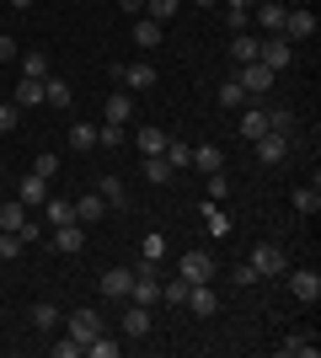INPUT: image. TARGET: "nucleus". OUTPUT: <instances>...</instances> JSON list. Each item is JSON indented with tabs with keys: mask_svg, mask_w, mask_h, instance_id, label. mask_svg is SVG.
<instances>
[{
	"mask_svg": "<svg viewBox=\"0 0 321 358\" xmlns=\"http://www.w3.org/2000/svg\"><path fill=\"white\" fill-rule=\"evenodd\" d=\"M252 268H257V278H284V268H290V257L278 252V246H268V241H257L252 246V257H246Z\"/></svg>",
	"mask_w": 321,
	"mask_h": 358,
	"instance_id": "f257e3e1",
	"label": "nucleus"
},
{
	"mask_svg": "<svg viewBox=\"0 0 321 358\" xmlns=\"http://www.w3.org/2000/svg\"><path fill=\"white\" fill-rule=\"evenodd\" d=\"M236 86L246 91V102H257V96H268V86H273V70L262 59H252V64H241V75H236Z\"/></svg>",
	"mask_w": 321,
	"mask_h": 358,
	"instance_id": "f03ea898",
	"label": "nucleus"
},
{
	"mask_svg": "<svg viewBox=\"0 0 321 358\" xmlns=\"http://www.w3.org/2000/svg\"><path fill=\"white\" fill-rule=\"evenodd\" d=\"M284 278H290V294L300 305H316L321 299V273L316 268H284Z\"/></svg>",
	"mask_w": 321,
	"mask_h": 358,
	"instance_id": "7ed1b4c3",
	"label": "nucleus"
},
{
	"mask_svg": "<svg viewBox=\"0 0 321 358\" xmlns=\"http://www.w3.org/2000/svg\"><path fill=\"white\" fill-rule=\"evenodd\" d=\"M177 278H183V284H214V257L209 252H187L183 262H177Z\"/></svg>",
	"mask_w": 321,
	"mask_h": 358,
	"instance_id": "20e7f679",
	"label": "nucleus"
},
{
	"mask_svg": "<svg viewBox=\"0 0 321 358\" xmlns=\"http://www.w3.org/2000/svg\"><path fill=\"white\" fill-rule=\"evenodd\" d=\"M257 59L278 75V70H290V64H294V43H284V38H262V43H257Z\"/></svg>",
	"mask_w": 321,
	"mask_h": 358,
	"instance_id": "39448f33",
	"label": "nucleus"
},
{
	"mask_svg": "<svg viewBox=\"0 0 321 358\" xmlns=\"http://www.w3.org/2000/svg\"><path fill=\"white\" fill-rule=\"evenodd\" d=\"M278 38H284V43H306V38H316V16L300 11V6L284 11V32H278Z\"/></svg>",
	"mask_w": 321,
	"mask_h": 358,
	"instance_id": "423d86ee",
	"label": "nucleus"
},
{
	"mask_svg": "<svg viewBox=\"0 0 321 358\" xmlns=\"http://www.w3.org/2000/svg\"><path fill=\"white\" fill-rule=\"evenodd\" d=\"M252 145H257V161L262 166H284V161H290V134H273V129H268V134L252 139Z\"/></svg>",
	"mask_w": 321,
	"mask_h": 358,
	"instance_id": "0eeeda50",
	"label": "nucleus"
},
{
	"mask_svg": "<svg viewBox=\"0 0 321 358\" xmlns=\"http://www.w3.org/2000/svg\"><path fill=\"white\" fill-rule=\"evenodd\" d=\"M64 327H70V337H76V343L86 348V343H92V337H97V331H102V315H97L92 305H80V310L70 315V321H64Z\"/></svg>",
	"mask_w": 321,
	"mask_h": 358,
	"instance_id": "6e6552de",
	"label": "nucleus"
},
{
	"mask_svg": "<svg viewBox=\"0 0 321 358\" xmlns=\"http://www.w3.org/2000/svg\"><path fill=\"white\" fill-rule=\"evenodd\" d=\"M284 11H290V6H278V0H257V6H252L262 38H278V32H284Z\"/></svg>",
	"mask_w": 321,
	"mask_h": 358,
	"instance_id": "1a4fd4ad",
	"label": "nucleus"
},
{
	"mask_svg": "<svg viewBox=\"0 0 321 358\" xmlns=\"http://www.w3.org/2000/svg\"><path fill=\"white\" fill-rule=\"evenodd\" d=\"M102 113H107V123H118V129H129V123H134V91H113Z\"/></svg>",
	"mask_w": 321,
	"mask_h": 358,
	"instance_id": "9d476101",
	"label": "nucleus"
},
{
	"mask_svg": "<svg viewBox=\"0 0 321 358\" xmlns=\"http://www.w3.org/2000/svg\"><path fill=\"white\" fill-rule=\"evenodd\" d=\"M134 289V268H107L102 273V299H129Z\"/></svg>",
	"mask_w": 321,
	"mask_h": 358,
	"instance_id": "9b49d317",
	"label": "nucleus"
},
{
	"mask_svg": "<svg viewBox=\"0 0 321 358\" xmlns=\"http://www.w3.org/2000/svg\"><path fill=\"white\" fill-rule=\"evenodd\" d=\"M129 91H150L155 86V64L150 59H134V64H123V75H118Z\"/></svg>",
	"mask_w": 321,
	"mask_h": 358,
	"instance_id": "f8f14e48",
	"label": "nucleus"
},
{
	"mask_svg": "<svg viewBox=\"0 0 321 358\" xmlns=\"http://www.w3.org/2000/svg\"><path fill=\"white\" fill-rule=\"evenodd\" d=\"M80 246H86V224H54V252L76 257Z\"/></svg>",
	"mask_w": 321,
	"mask_h": 358,
	"instance_id": "ddd939ff",
	"label": "nucleus"
},
{
	"mask_svg": "<svg viewBox=\"0 0 321 358\" xmlns=\"http://www.w3.org/2000/svg\"><path fill=\"white\" fill-rule=\"evenodd\" d=\"M187 310H193V315H214V310H220L214 284H187Z\"/></svg>",
	"mask_w": 321,
	"mask_h": 358,
	"instance_id": "4468645a",
	"label": "nucleus"
},
{
	"mask_svg": "<svg viewBox=\"0 0 321 358\" xmlns=\"http://www.w3.org/2000/svg\"><path fill=\"white\" fill-rule=\"evenodd\" d=\"M16 198H22L27 209H43V203H48V182L38 177V171H27V177H22V187H16Z\"/></svg>",
	"mask_w": 321,
	"mask_h": 358,
	"instance_id": "2eb2a0df",
	"label": "nucleus"
},
{
	"mask_svg": "<svg viewBox=\"0 0 321 358\" xmlns=\"http://www.w3.org/2000/svg\"><path fill=\"white\" fill-rule=\"evenodd\" d=\"M278 358H316V331H290L284 343H278Z\"/></svg>",
	"mask_w": 321,
	"mask_h": 358,
	"instance_id": "dca6fc26",
	"label": "nucleus"
},
{
	"mask_svg": "<svg viewBox=\"0 0 321 358\" xmlns=\"http://www.w3.org/2000/svg\"><path fill=\"white\" fill-rule=\"evenodd\" d=\"M70 209H76V224H97V220H107V203H102V193H86V198H76Z\"/></svg>",
	"mask_w": 321,
	"mask_h": 358,
	"instance_id": "f3484780",
	"label": "nucleus"
},
{
	"mask_svg": "<svg viewBox=\"0 0 321 358\" xmlns=\"http://www.w3.org/2000/svg\"><path fill=\"white\" fill-rule=\"evenodd\" d=\"M11 102L16 107H43V80H27V75H22L11 86Z\"/></svg>",
	"mask_w": 321,
	"mask_h": 358,
	"instance_id": "a211bd4d",
	"label": "nucleus"
},
{
	"mask_svg": "<svg viewBox=\"0 0 321 358\" xmlns=\"http://www.w3.org/2000/svg\"><path fill=\"white\" fill-rule=\"evenodd\" d=\"M241 134H246V139H262V134H268V113H262L257 102L241 107Z\"/></svg>",
	"mask_w": 321,
	"mask_h": 358,
	"instance_id": "6ab92c4d",
	"label": "nucleus"
},
{
	"mask_svg": "<svg viewBox=\"0 0 321 358\" xmlns=\"http://www.w3.org/2000/svg\"><path fill=\"white\" fill-rule=\"evenodd\" d=\"M123 331L129 337H150V305H129L123 310Z\"/></svg>",
	"mask_w": 321,
	"mask_h": 358,
	"instance_id": "aec40b11",
	"label": "nucleus"
},
{
	"mask_svg": "<svg viewBox=\"0 0 321 358\" xmlns=\"http://www.w3.org/2000/svg\"><path fill=\"white\" fill-rule=\"evenodd\" d=\"M161 155H166L171 171H193V145H183V139H166V150H161Z\"/></svg>",
	"mask_w": 321,
	"mask_h": 358,
	"instance_id": "412c9836",
	"label": "nucleus"
},
{
	"mask_svg": "<svg viewBox=\"0 0 321 358\" xmlns=\"http://www.w3.org/2000/svg\"><path fill=\"white\" fill-rule=\"evenodd\" d=\"M97 193H102L107 209H123V203H129V187H123V177H102V182H97Z\"/></svg>",
	"mask_w": 321,
	"mask_h": 358,
	"instance_id": "4be33fe9",
	"label": "nucleus"
},
{
	"mask_svg": "<svg viewBox=\"0 0 321 358\" xmlns=\"http://www.w3.org/2000/svg\"><path fill=\"white\" fill-rule=\"evenodd\" d=\"M70 150H76V155H92L97 150V123H70Z\"/></svg>",
	"mask_w": 321,
	"mask_h": 358,
	"instance_id": "5701e85b",
	"label": "nucleus"
},
{
	"mask_svg": "<svg viewBox=\"0 0 321 358\" xmlns=\"http://www.w3.org/2000/svg\"><path fill=\"white\" fill-rule=\"evenodd\" d=\"M38 214H43V224H48V230H54V224H76V209H70L64 198H48V203H43Z\"/></svg>",
	"mask_w": 321,
	"mask_h": 358,
	"instance_id": "b1692460",
	"label": "nucleus"
},
{
	"mask_svg": "<svg viewBox=\"0 0 321 358\" xmlns=\"http://www.w3.org/2000/svg\"><path fill=\"white\" fill-rule=\"evenodd\" d=\"M257 43H262V38L236 32V38H230V59H236V64H252V59H257Z\"/></svg>",
	"mask_w": 321,
	"mask_h": 358,
	"instance_id": "393cba45",
	"label": "nucleus"
},
{
	"mask_svg": "<svg viewBox=\"0 0 321 358\" xmlns=\"http://www.w3.org/2000/svg\"><path fill=\"white\" fill-rule=\"evenodd\" d=\"M27 203H22V198H6V203H0V230H22V220H27Z\"/></svg>",
	"mask_w": 321,
	"mask_h": 358,
	"instance_id": "a878e982",
	"label": "nucleus"
},
{
	"mask_svg": "<svg viewBox=\"0 0 321 358\" xmlns=\"http://www.w3.org/2000/svg\"><path fill=\"white\" fill-rule=\"evenodd\" d=\"M193 171H204V177H209V171H225V155H220L214 145H199L193 150Z\"/></svg>",
	"mask_w": 321,
	"mask_h": 358,
	"instance_id": "bb28decb",
	"label": "nucleus"
},
{
	"mask_svg": "<svg viewBox=\"0 0 321 358\" xmlns=\"http://www.w3.org/2000/svg\"><path fill=\"white\" fill-rule=\"evenodd\" d=\"M43 102H48V107H59V113H64V107L76 102V91L64 86V80H54V75H48V80H43Z\"/></svg>",
	"mask_w": 321,
	"mask_h": 358,
	"instance_id": "cd10ccee",
	"label": "nucleus"
},
{
	"mask_svg": "<svg viewBox=\"0 0 321 358\" xmlns=\"http://www.w3.org/2000/svg\"><path fill=\"white\" fill-rule=\"evenodd\" d=\"M22 75H27V80H48V54L43 48H27V54H22Z\"/></svg>",
	"mask_w": 321,
	"mask_h": 358,
	"instance_id": "c85d7f7f",
	"label": "nucleus"
},
{
	"mask_svg": "<svg viewBox=\"0 0 321 358\" xmlns=\"http://www.w3.org/2000/svg\"><path fill=\"white\" fill-rule=\"evenodd\" d=\"M139 171H145V182H155V187L177 177V171H171V166H166V155H145V166H139Z\"/></svg>",
	"mask_w": 321,
	"mask_h": 358,
	"instance_id": "c756f323",
	"label": "nucleus"
},
{
	"mask_svg": "<svg viewBox=\"0 0 321 358\" xmlns=\"http://www.w3.org/2000/svg\"><path fill=\"white\" fill-rule=\"evenodd\" d=\"M27 321H32V327H38V331H54V327H59V321H64V315L54 310V305H43V299H38V305H32V310H27Z\"/></svg>",
	"mask_w": 321,
	"mask_h": 358,
	"instance_id": "7c9ffc66",
	"label": "nucleus"
},
{
	"mask_svg": "<svg viewBox=\"0 0 321 358\" xmlns=\"http://www.w3.org/2000/svg\"><path fill=\"white\" fill-rule=\"evenodd\" d=\"M134 43H139V48H155V43H161V22H150V16H134Z\"/></svg>",
	"mask_w": 321,
	"mask_h": 358,
	"instance_id": "2f4dec72",
	"label": "nucleus"
},
{
	"mask_svg": "<svg viewBox=\"0 0 321 358\" xmlns=\"http://www.w3.org/2000/svg\"><path fill=\"white\" fill-rule=\"evenodd\" d=\"M161 257H166V236H161V230H150V236L139 241V262H161Z\"/></svg>",
	"mask_w": 321,
	"mask_h": 358,
	"instance_id": "473e14b6",
	"label": "nucleus"
},
{
	"mask_svg": "<svg viewBox=\"0 0 321 358\" xmlns=\"http://www.w3.org/2000/svg\"><path fill=\"white\" fill-rule=\"evenodd\" d=\"M177 6H183V0H145V11H139V16H150V22H161V27H166L171 16H177Z\"/></svg>",
	"mask_w": 321,
	"mask_h": 358,
	"instance_id": "72a5a7b5",
	"label": "nucleus"
},
{
	"mask_svg": "<svg viewBox=\"0 0 321 358\" xmlns=\"http://www.w3.org/2000/svg\"><path fill=\"white\" fill-rule=\"evenodd\" d=\"M166 129H139V155H161V150H166Z\"/></svg>",
	"mask_w": 321,
	"mask_h": 358,
	"instance_id": "f704fd0d",
	"label": "nucleus"
},
{
	"mask_svg": "<svg viewBox=\"0 0 321 358\" xmlns=\"http://www.w3.org/2000/svg\"><path fill=\"white\" fill-rule=\"evenodd\" d=\"M294 209L300 214H321V187L311 182V187H294Z\"/></svg>",
	"mask_w": 321,
	"mask_h": 358,
	"instance_id": "c9c22d12",
	"label": "nucleus"
},
{
	"mask_svg": "<svg viewBox=\"0 0 321 358\" xmlns=\"http://www.w3.org/2000/svg\"><path fill=\"white\" fill-rule=\"evenodd\" d=\"M204 214H209V220H204V224H209V236H230V214L220 209V203H204Z\"/></svg>",
	"mask_w": 321,
	"mask_h": 358,
	"instance_id": "e433bc0d",
	"label": "nucleus"
},
{
	"mask_svg": "<svg viewBox=\"0 0 321 358\" xmlns=\"http://www.w3.org/2000/svg\"><path fill=\"white\" fill-rule=\"evenodd\" d=\"M220 107H225V113H236V107H246V91L236 86V80H225V86H220Z\"/></svg>",
	"mask_w": 321,
	"mask_h": 358,
	"instance_id": "4c0bfd02",
	"label": "nucleus"
},
{
	"mask_svg": "<svg viewBox=\"0 0 321 358\" xmlns=\"http://www.w3.org/2000/svg\"><path fill=\"white\" fill-rule=\"evenodd\" d=\"M118 353H123V348H118V343H107L102 331H97L92 343H86V358H118Z\"/></svg>",
	"mask_w": 321,
	"mask_h": 358,
	"instance_id": "58836bf2",
	"label": "nucleus"
},
{
	"mask_svg": "<svg viewBox=\"0 0 321 358\" xmlns=\"http://www.w3.org/2000/svg\"><path fill=\"white\" fill-rule=\"evenodd\" d=\"M161 305H187V284H183V278L161 284Z\"/></svg>",
	"mask_w": 321,
	"mask_h": 358,
	"instance_id": "ea45409f",
	"label": "nucleus"
},
{
	"mask_svg": "<svg viewBox=\"0 0 321 358\" xmlns=\"http://www.w3.org/2000/svg\"><path fill=\"white\" fill-rule=\"evenodd\" d=\"M16 123H22V107H16V102H6V96H0V134H11Z\"/></svg>",
	"mask_w": 321,
	"mask_h": 358,
	"instance_id": "a19ab883",
	"label": "nucleus"
},
{
	"mask_svg": "<svg viewBox=\"0 0 321 358\" xmlns=\"http://www.w3.org/2000/svg\"><path fill=\"white\" fill-rule=\"evenodd\" d=\"M32 171H38L43 182H54V177H59V155H48V150H43V155L32 161Z\"/></svg>",
	"mask_w": 321,
	"mask_h": 358,
	"instance_id": "79ce46f5",
	"label": "nucleus"
},
{
	"mask_svg": "<svg viewBox=\"0 0 321 358\" xmlns=\"http://www.w3.org/2000/svg\"><path fill=\"white\" fill-rule=\"evenodd\" d=\"M230 284H236V289H252V284H257V268H252V262H236V268H230Z\"/></svg>",
	"mask_w": 321,
	"mask_h": 358,
	"instance_id": "37998d69",
	"label": "nucleus"
},
{
	"mask_svg": "<svg viewBox=\"0 0 321 358\" xmlns=\"http://www.w3.org/2000/svg\"><path fill=\"white\" fill-rule=\"evenodd\" d=\"M11 257H22V236H16V230H0V262H11Z\"/></svg>",
	"mask_w": 321,
	"mask_h": 358,
	"instance_id": "c03bdc74",
	"label": "nucleus"
},
{
	"mask_svg": "<svg viewBox=\"0 0 321 358\" xmlns=\"http://www.w3.org/2000/svg\"><path fill=\"white\" fill-rule=\"evenodd\" d=\"M268 129H273V134H290V139H294V113H284V107H278V113H268Z\"/></svg>",
	"mask_w": 321,
	"mask_h": 358,
	"instance_id": "a18cd8bd",
	"label": "nucleus"
},
{
	"mask_svg": "<svg viewBox=\"0 0 321 358\" xmlns=\"http://www.w3.org/2000/svg\"><path fill=\"white\" fill-rule=\"evenodd\" d=\"M123 139H129V134H123L118 123H102V129H97V145H107V150H118Z\"/></svg>",
	"mask_w": 321,
	"mask_h": 358,
	"instance_id": "49530a36",
	"label": "nucleus"
},
{
	"mask_svg": "<svg viewBox=\"0 0 321 358\" xmlns=\"http://www.w3.org/2000/svg\"><path fill=\"white\" fill-rule=\"evenodd\" d=\"M220 198H230V177L225 171H209V203H220Z\"/></svg>",
	"mask_w": 321,
	"mask_h": 358,
	"instance_id": "de8ad7c7",
	"label": "nucleus"
},
{
	"mask_svg": "<svg viewBox=\"0 0 321 358\" xmlns=\"http://www.w3.org/2000/svg\"><path fill=\"white\" fill-rule=\"evenodd\" d=\"M16 236H22V246H32V241H43V220H22V230H16Z\"/></svg>",
	"mask_w": 321,
	"mask_h": 358,
	"instance_id": "09e8293b",
	"label": "nucleus"
},
{
	"mask_svg": "<svg viewBox=\"0 0 321 358\" xmlns=\"http://www.w3.org/2000/svg\"><path fill=\"white\" fill-rule=\"evenodd\" d=\"M54 358H86V348L76 337H64V343H54Z\"/></svg>",
	"mask_w": 321,
	"mask_h": 358,
	"instance_id": "8fccbe9b",
	"label": "nucleus"
},
{
	"mask_svg": "<svg viewBox=\"0 0 321 358\" xmlns=\"http://www.w3.org/2000/svg\"><path fill=\"white\" fill-rule=\"evenodd\" d=\"M225 22H230V38H236V32H246V22H252V11H230V6H225Z\"/></svg>",
	"mask_w": 321,
	"mask_h": 358,
	"instance_id": "3c124183",
	"label": "nucleus"
},
{
	"mask_svg": "<svg viewBox=\"0 0 321 358\" xmlns=\"http://www.w3.org/2000/svg\"><path fill=\"white\" fill-rule=\"evenodd\" d=\"M16 59V38H6V32H0V64H11Z\"/></svg>",
	"mask_w": 321,
	"mask_h": 358,
	"instance_id": "603ef678",
	"label": "nucleus"
},
{
	"mask_svg": "<svg viewBox=\"0 0 321 358\" xmlns=\"http://www.w3.org/2000/svg\"><path fill=\"white\" fill-rule=\"evenodd\" d=\"M118 6H123L129 16H139V11H145V0H118Z\"/></svg>",
	"mask_w": 321,
	"mask_h": 358,
	"instance_id": "864d4df0",
	"label": "nucleus"
},
{
	"mask_svg": "<svg viewBox=\"0 0 321 358\" xmlns=\"http://www.w3.org/2000/svg\"><path fill=\"white\" fill-rule=\"evenodd\" d=\"M230 11H252V6H257V0H225Z\"/></svg>",
	"mask_w": 321,
	"mask_h": 358,
	"instance_id": "5fc2aeb1",
	"label": "nucleus"
},
{
	"mask_svg": "<svg viewBox=\"0 0 321 358\" xmlns=\"http://www.w3.org/2000/svg\"><path fill=\"white\" fill-rule=\"evenodd\" d=\"M11 6H16V11H27V6H32V0H11Z\"/></svg>",
	"mask_w": 321,
	"mask_h": 358,
	"instance_id": "6e6d98bb",
	"label": "nucleus"
},
{
	"mask_svg": "<svg viewBox=\"0 0 321 358\" xmlns=\"http://www.w3.org/2000/svg\"><path fill=\"white\" fill-rule=\"evenodd\" d=\"M193 6H214V0H193Z\"/></svg>",
	"mask_w": 321,
	"mask_h": 358,
	"instance_id": "4d7b16f0",
	"label": "nucleus"
},
{
	"mask_svg": "<svg viewBox=\"0 0 321 358\" xmlns=\"http://www.w3.org/2000/svg\"><path fill=\"white\" fill-rule=\"evenodd\" d=\"M0 96H6V80H0Z\"/></svg>",
	"mask_w": 321,
	"mask_h": 358,
	"instance_id": "13d9d810",
	"label": "nucleus"
},
{
	"mask_svg": "<svg viewBox=\"0 0 321 358\" xmlns=\"http://www.w3.org/2000/svg\"><path fill=\"white\" fill-rule=\"evenodd\" d=\"M0 171H6V166H0Z\"/></svg>",
	"mask_w": 321,
	"mask_h": 358,
	"instance_id": "bf43d9fd",
	"label": "nucleus"
}]
</instances>
